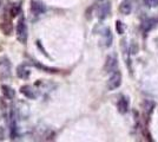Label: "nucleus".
Here are the masks:
<instances>
[{
    "label": "nucleus",
    "instance_id": "4468645a",
    "mask_svg": "<svg viewBox=\"0 0 158 142\" xmlns=\"http://www.w3.org/2000/svg\"><path fill=\"white\" fill-rule=\"evenodd\" d=\"M33 64L37 67V68L41 69V70H44V71H46V72H52V74H56V72H58V70L57 69H53V68H48V67H45V65H43V64H40L38 63L37 61H33Z\"/></svg>",
    "mask_w": 158,
    "mask_h": 142
},
{
    "label": "nucleus",
    "instance_id": "423d86ee",
    "mask_svg": "<svg viewBox=\"0 0 158 142\" xmlns=\"http://www.w3.org/2000/svg\"><path fill=\"white\" fill-rule=\"evenodd\" d=\"M20 93L24 95L27 98H31V100H35L38 97V94H37V90L34 89V87L30 85V84H25L20 88Z\"/></svg>",
    "mask_w": 158,
    "mask_h": 142
},
{
    "label": "nucleus",
    "instance_id": "a211bd4d",
    "mask_svg": "<svg viewBox=\"0 0 158 142\" xmlns=\"http://www.w3.org/2000/svg\"><path fill=\"white\" fill-rule=\"evenodd\" d=\"M100 1H102V0H100Z\"/></svg>",
    "mask_w": 158,
    "mask_h": 142
},
{
    "label": "nucleus",
    "instance_id": "f257e3e1",
    "mask_svg": "<svg viewBox=\"0 0 158 142\" xmlns=\"http://www.w3.org/2000/svg\"><path fill=\"white\" fill-rule=\"evenodd\" d=\"M15 32H17V38H18V41L21 43V44H26L27 41V25H26V20H25V17L24 15H21L20 17L19 21H18V24H17V30H15Z\"/></svg>",
    "mask_w": 158,
    "mask_h": 142
},
{
    "label": "nucleus",
    "instance_id": "f8f14e48",
    "mask_svg": "<svg viewBox=\"0 0 158 142\" xmlns=\"http://www.w3.org/2000/svg\"><path fill=\"white\" fill-rule=\"evenodd\" d=\"M158 23V19H156V18H148V19H145L144 21H143V30H144L145 32H148V31H150L151 28H153V27L156 26V24Z\"/></svg>",
    "mask_w": 158,
    "mask_h": 142
},
{
    "label": "nucleus",
    "instance_id": "ddd939ff",
    "mask_svg": "<svg viewBox=\"0 0 158 142\" xmlns=\"http://www.w3.org/2000/svg\"><path fill=\"white\" fill-rule=\"evenodd\" d=\"M1 91H2V95L6 98H8V100H12L14 96H15V91L10 85H6V84L1 85Z\"/></svg>",
    "mask_w": 158,
    "mask_h": 142
},
{
    "label": "nucleus",
    "instance_id": "f03ea898",
    "mask_svg": "<svg viewBox=\"0 0 158 142\" xmlns=\"http://www.w3.org/2000/svg\"><path fill=\"white\" fill-rule=\"evenodd\" d=\"M11 72H12V65L10 59L7 57H1L0 58V80L5 81L7 78H10Z\"/></svg>",
    "mask_w": 158,
    "mask_h": 142
},
{
    "label": "nucleus",
    "instance_id": "2eb2a0df",
    "mask_svg": "<svg viewBox=\"0 0 158 142\" xmlns=\"http://www.w3.org/2000/svg\"><path fill=\"white\" fill-rule=\"evenodd\" d=\"M145 5L148 7H151V8H155V7L158 6V0H144Z\"/></svg>",
    "mask_w": 158,
    "mask_h": 142
},
{
    "label": "nucleus",
    "instance_id": "20e7f679",
    "mask_svg": "<svg viewBox=\"0 0 158 142\" xmlns=\"http://www.w3.org/2000/svg\"><path fill=\"white\" fill-rule=\"evenodd\" d=\"M117 67H118V59L114 54H110L107 56L105 61V65H104V70L107 74H112L113 71L117 70Z\"/></svg>",
    "mask_w": 158,
    "mask_h": 142
},
{
    "label": "nucleus",
    "instance_id": "7ed1b4c3",
    "mask_svg": "<svg viewBox=\"0 0 158 142\" xmlns=\"http://www.w3.org/2000/svg\"><path fill=\"white\" fill-rule=\"evenodd\" d=\"M120 84H122V74H120V71L116 70V71L112 72L109 81H107V89L109 90H114V89L119 88Z\"/></svg>",
    "mask_w": 158,
    "mask_h": 142
},
{
    "label": "nucleus",
    "instance_id": "0eeeda50",
    "mask_svg": "<svg viewBox=\"0 0 158 142\" xmlns=\"http://www.w3.org/2000/svg\"><path fill=\"white\" fill-rule=\"evenodd\" d=\"M112 39H113V38H112L111 30H110L109 27L104 28V31L102 32V43H103V45H104L105 47L111 46Z\"/></svg>",
    "mask_w": 158,
    "mask_h": 142
},
{
    "label": "nucleus",
    "instance_id": "39448f33",
    "mask_svg": "<svg viewBox=\"0 0 158 142\" xmlns=\"http://www.w3.org/2000/svg\"><path fill=\"white\" fill-rule=\"evenodd\" d=\"M111 12V4L110 2H104L102 5H99L97 8V17L100 20H104L105 18L109 17V14Z\"/></svg>",
    "mask_w": 158,
    "mask_h": 142
},
{
    "label": "nucleus",
    "instance_id": "9d476101",
    "mask_svg": "<svg viewBox=\"0 0 158 142\" xmlns=\"http://www.w3.org/2000/svg\"><path fill=\"white\" fill-rule=\"evenodd\" d=\"M117 109L120 114H126L129 110V101L126 97H120L117 102Z\"/></svg>",
    "mask_w": 158,
    "mask_h": 142
},
{
    "label": "nucleus",
    "instance_id": "6e6552de",
    "mask_svg": "<svg viewBox=\"0 0 158 142\" xmlns=\"http://www.w3.org/2000/svg\"><path fill=\"white\" fill-rule=\"evenodd\" d=\"M31 12L34 15H39V14L44 13L45 12V6L37 0H32L31 1Z\"/></svg>",
    "mask_w": 158,
    "mask_h": 142
},
{
    "label": "nucleus",
    "instance_id": "9b49d317",
    "mask_svg": "<svg viewBox=\"0 0 158 142\" xmlns=\"http://www.w3.org/2000/svg\"><path fill=\"white\" fill-rule=\"evenodd\" d=\"M119 11L120 13L126 15V14H130L132 11V5H131V1L130 0H123L120 6H119Z\"/></svg>",
    "mask_w": 158,
    "mask_h": 142
},
{
    "label": "nucleus",
    "instance_id": "1a4fd4ad",
    "mask_svg": "<svg viewBox=\"0 0 158 142\" xmlns=\"http://www.w3.org/2000/svg\"><path fill=\"white\" fill-rule=\"evenodd\" d=\"M30 74H31V71L27 68L26 64H21L17 68V76L21 80H27L30 77Z\"/></svg>",
    "mask_w": 158,
    "mask_h": 142
},
{
    "label": "nucleus",
    "instance_id": "f3484780",
    "mask_svg": "<svg viewBox=\"0 0 158 142\" xmlns=\"http://www.w3.org/2000/svg\"><path fill=\"white\" fill-rule=\"evenodd\" d=\"M116 28H117V32L119 34H123L124 33V25H123V23L122 21H117L116 23Z\"/></svg>",
    "mask_w": 158,
    "mask_h": 142
},
{
    "label": "nucleus",
    "instance_id": "dca6fc26",
    "mask_svg": "<svg viewBox=\"0 0 158 142\" xmlns=\"http://www.w3.org/2000/svg\"><path fill=\"white\" fill-rule=\"evenodd\" d=\"M19 12H20V6H19V5H13L12 10H11V17H12V18L17 17V14H19Z\"/></svg>",
    "mask_w": 158,
    "mask_h": 142
}]
</instances>
